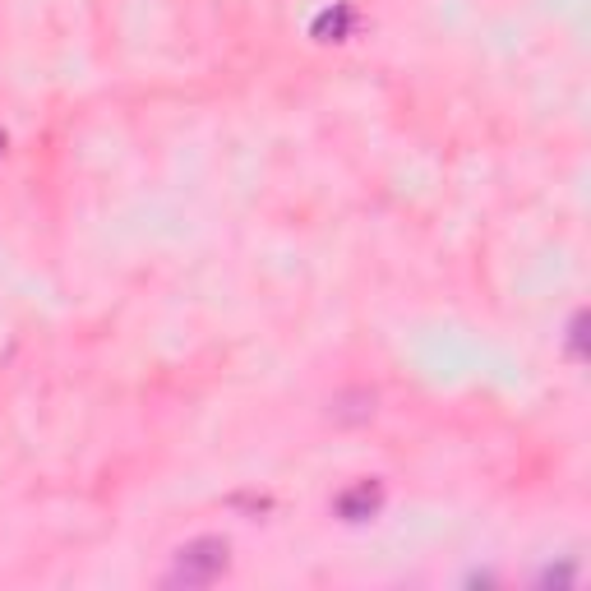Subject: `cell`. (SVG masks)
Masks as SVG:
<instances>
[{
    "instance_id": "6da1fadb",
    "label": "cell",
    "mask_w": 591,
    "mask_h": 591,
    "mask_svg": "<svg viewBox=\"0 0 591 591\" xmlns=\"http://www.w3.org/2000/svg\"><path fill=\"white\" fill-rule=\"evenodd\" d=\"M227 541L218 536H199V541L181 545L176 550V564H171V587H208V582H218L227 573Z\"/></svg>"
},
{
    "instance_id": "7a4b0ae2",
    "label": "cell",
    "mask_w": 591,
    "mask_h": 591,
    "mask_svg": "<svg viewBox=\"0 0 591 591\" xmlns=\"http://www.w3.org/2000/svg\"><path fill=\"white\" fill-rule=\"evenodd\" d=\"M379 504H384V485L379 481H356L351 490H342L333 508H338L342 522H365V518L379 513Z\"/></svg>"
},
{
    "instance_id": "3957f363",
    "label": "cell",
    "mask_w": 591,
    "mask_h": 591,
    "mask_svg": "<svg viewBox=\"0 0 591 591\" xmlns=\"http://www.w3.org/2000/svg\"><path fill=\"white\" fill-rule=\"evenodd\" d=\"M347 19H351L347 5H338V10H324V14H319V24H314V33L324 37V42H338L342 28H347Z\"/></svg>"
}]
</instances>
